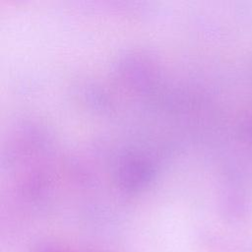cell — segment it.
<instances>
[{
  "instance_id": "6da1fadb",
  "label": "cell",
  "mask_w": 252,
  "mask_h": 252,
  "mask_svg": "<svg viewBox=\"0 0 252 252\" xmlns=\"http://www.w3.org/2000/svg\"><path fill=\"white\" fill-rule=\"evenodd\" d=\"M35 252H106V251L91 249V248L73 247L65 244H47L37 249Z\"/></svg>"
}]
</instances>
